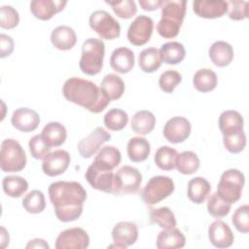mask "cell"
Listing matches in <instances>:
<instances>
[{
	"label": "cell",
	"mask_w": 249,
	"mask_h": 249,
	"mask_svg": "<svg viewBox=\"0 0 249 249\" xmlns=\"http://www.w3.org/2000/svg\"><path fill=\"white\" fill-rule=\"evenodd\" d=\"M19 21L18 11L12 6H2L0 8V26L5 29L15 28Z\"/></svg>",
	"instance_id": "cell-47"
},
{
	"label": "cell",
	"mask_w": 249,
	"mask_h": 249,
	"mask_svg": "<svg viewBox=\"0 0 249 249\" xmlns=\"http://www.w3.org/2000/svg\"><path fill=\"white\" fill-rule=\"evenodd\" d=\"M187 10L185 0H163L161 18L157 24L158 33L166 39L178 35Z\"/></svg>",
	"instance_id": "cell-3"
},
{
	"label": "cell",
	"mask_w": 249,
	"mask_h": 249,
	"mask_svg": "<svg viewBox=\"0 0 249 249\" xmlns=\"http://www.w3.org/2000/svg\"><path fill=\"white\" fill-rule=\"evenodd\" d=\"M70 161L71 158L68 152L64 150H55L43 159L42 170L46 175L54 177L64 173L68 168Z\"/></svg>",
	"instance_id": "cell-15"
},
{
	"label": "cell",
	"mask_w": 249,
	"mask_h": 249,
	"mask_svg": "<svg viewBox=\"0 0 249 249\" xmlns=\"http://www.w3.org/2000/svg\"><path fill=\"white\" fill-rule=\"evenodd\" d=\"M89 245V236L82 228H71L61 231L55 239L56 249H85Z\"/></svg>",
	"instance_id": "cell-12"
},
{
	"label": "cell",
	"mask_w": 249,
	"mask_h": 249,
	"mask_svg": "<svg viewBox=\"0 0 249 249\" xmlns=\"http://www.w3.org/2000/svg\"><path fill=\"white\" fill-rule=\"evenodd\" d=\"M219 128L222 133L233 130H243V118L237 112L233 110H227L221 113L218 121Z\"/></svg>",
	"instance_id": "cell-35"
},
{
	"label": "cell",
	"mask_w": 249,
	"mask_h": 249,
	"mask_svg": "<svg viewBox=\"0 0 249 249\" xmlns=\"http://www.w3.org/2000/svg\"><path fill=\"white\" fill-rule=\"evenodd\" d=\"M182 81L181 74L176 70L164 71L159 79V86L164 92L171 93Z\"/></svg>",
	"instance_id": "cell-44"
},
{
	"label": "cell",
	"mask_w": 249,
	"mask_h": 249,
	"mask_svg": "<svg viewBox=\"0 0 249 249\" xmlns=\"http://www.w3.org/2000/svg\"><path fill=\"white\" fill-rule=\"evenodd\" d=\"M22 206L29 213H41L46 207L44 194L38 190H33L29 192L22 199Z\"/></svg>",
	"instance_id": "cell-41"
},
{
	"label": "cell",
	"mask_w": 249,
	"mask_h": 249,
	"mask_svg": "<svg viewBox=\"0 0 249 249\" xmlns=\"http://www.w3.org/2000/svg\"><path fill=\"white\" fill-rule=\"evenodd\" d=\"M231 208V204L224 201L217 193L212 194L207 200L208 213L215 218H223L227 216Z\"/></svg>",
	"instance_id": "cell-42"
},
{
	"label": "cell",
	"mask_w": 249,
	"mask_h": 249,
	"mask_svg": "<svg viewBox=\"0 0 249 249\" xmlns=\"http://www.w3.org/2000/svg\"><path fill=\"white\" fill-rule=\"evenodd\" d=\"M135 58L133 52L125 47L115 49L110 57V65L118 73H128L134 66Z\"/></svg>",
	"instance_id": "cell-21"
},
{
	"label": "cell",
	"mask_w": 249,
	"mask_h": 249,
	"mask_svg": "<svg viewBox=\"0 0 249 249\" xmlns=\"http://www.w3.org/2000/svg\"><path fill=\"white\" fill-rule=\"evenodd\" d=\"M108 5H110L114 11V13L121 18H132L136 12L137 7L133 0H123V1H105Z\"/></svg>",
	"instance_id": "cell-43"
},
{
	"label": "cell",
	"mask_w": 249,
	"mask_h": 249,
	"mask_svg": "<svg viewBox=\"0 0 249 249\" xmlns=\"http://www.w3.org/2000/svg\"><path fill=\"white\" fill-rule=\"evenodd\" d=\"M66 4V1L61 0H33L30 3V11L35 18L48 20L62 11Z\"/></svg>",
	"instance_id": "cell-20"
},
{
	"label": "cell",
	"mask_w": 249,
	"mask_h": 249,
	"mask_svg": "<svg viewBox=\"0 0 249 249\" xmlns=\"http://www.w3.org/2000/svg\"><path fill=\"white\" fill-rule=\"evenodd\" d=\"M150 219L152 223L158 224L163 230L173 229L177 224L173 212L166 206L151 209Z\"/></svg>",
	"instance_id": "cell-38"
},
{
	"label": "cell",
	"mask_w": 249,
	"mask_h": 249,
	"mask_svg": "<svg viewBox=\"0 0 249 249\" xmlns=\"http://www.w3.org/2000/svg\"><path fill=\"white\" fill-rule=\"evenodd\" d=\"M11 123L18 130L30 132L38 127L40 124V117L36 111L30 108L21 107L13 113Z\"/></svg>",
	"instance_id": "cell-18"
},
{
	"label": "cell",
	"mask_w": 249,
	"mask_h": 249,
	"mask_svg": "<svg viewBox=\"0 0 249 249\" xmlns=\"http://www.w3.org/2000/svg\"><path fill=\"white\" fill-rule=\"evenodd\" d=\"M244 174L235 168L226 170L220 178L217 186V195L226 202L232 204L241 197L244 187Z\"/></svg>",
	"instance_id": "cell-5"
},
{
	"label": "cell",
	"mask_w": 249,
	"mask_h": 249,
	"mask_svg": "<svg viewBox=\"0 0 249 249\" xmlns=\"http://www.w3.org/2000/svg\"><path fill=\"white\" fill-rule=\"evenodd\" d=\"M178 153L174 148L169 146L160 147L154 157L155 163L161 170H173L175 167L176 157Z\"/></svg>",
	"instance_id": "cell-37"
},
{
	"label": "cell",
	"mask_w": 249,
	"mask_h": 249,
	"mask_svg": "<svg viewBox=\"0 0 249 249\" xmlns=\"http://www.w3.org/2000/svg\"><path fill=\"white\" fill-rule=\"evenodd\" d=\"M142 182L141 172L130 165H123L114 175L112 194L119 196L123 194H133L139 190Z\"/></svg>",
	"instance_id": "cell-8"
},
{
	"label": "cell",
	"mask_w": 249,
	"mask_h": 249,
	"mask_svg": "<svg viewBox=\"0 0 249 249\" xmlns=\"http://www.w3.org/2000/svg\"><path fill=\"white\" fill-rule=\"evenodd\" d=\"M4 193L11 197H19L28 190L27 181L17 175L5 176L2 181Z\"/></svg>",
	"instance_id": "cell-36"
},
{
	"label": "cell",
	"mask_w": 249,
	"mask_h": 249,
	"mask_svg": "<svg viewBox=\"0 0 249 249\" xmlns=\"http://www.w3.org/2000/svg\"><path fill=\"white\" fill-rule=\"evenodd\" d=\"M193 83L198 91L208 92L216 88L217 75L209 68H201L196 72Z\"/></svg>",
	"instance_id": "cell-34"
},
{
	"label": "cell",
	"mask_w": 249,
	"mask_h": 249,
	"mask_svg": "<svg viewBox=\"0 0 249 249\" xmlns=\"http://www.w3.org/2000/svg\"><path fill=\"white\" fill-rule=\"evenodd\" d=\"M122 160L121 152L114 146H104L97 153L93 162L98 165L113 170L117 167Z\"/></svg>",
	"instance_id": "cell-31"
},
{
	"label": "cell",
	"mask_w": 249,
	"mask_h": 249,
	"mask_svg": "<svg viewBox=\"0 0 249 249\" xmlns=\"http://www.w3.org/2000/svg\"><path fill=\"white\" fill-rule=\"evenodd\" d=\"M126 152L131 161H144L147 160L151 152L150 143L144 137H132L128 140Z\"/></svg>",
	"instance_id": "cell-28"
},
{
	"label": "cell",
	"mask_w": 249,
	"mask_h": 249,
	"mask_svg": "<svg viewBox=\"0 0 249 249\" xmlns=\"http://www.w3.org/2000/svg\"><path fill=\"white\" fill-rule=\"evenodd\" d=\"M154 29V21L145 15L138 16L127 29V39L134 46H143L149 42Z\"/></svg>",
	"instance_id": "cell-10"
},
{
	"label": "cell",
	"mask_w": 249,
	"mask_h": 249,
	"mask_svg": "<svg viewBox=\"0 0 249 249\" xmlns=\"http://www.w3.org/2000/svg\"><path fill=\"white\" fill-rule=\"evenodd\" d=\"M210 183L203 177H195L188 183V197L196 204L203 203L210 194Z\"/></svg>",
	"instance_id": "cell-25"
},
{
	"label": "cell",
	"mask_w": 249,
	"mask_h": 249,
	"mask_svg": "<svg viewBox=\"0 0 249 249\" xmlns=\"http://www.w3.org/2000/svg\"><path fill=\"white\" fill-rule=\"evenodd\" d=\"M192 125L189 120L184 117H173L169 119L163 127L164 138L172 143L178 144L184 142L191 133Z\"/></svg>",
	"instance_id": "cell-13"
},
{
	"label": "cell",
	"mask_w": 249,
	"mask_h": 249,
	"mask_svg": "<svg viewBox=\"0 0 249 249\" xmlns=\"http://www.w3.org/2000/svg\"><path fill=\"white\" fill-rule=\"evenodd\" d=\"M156 124V117L147 110L136 112L131 119L132 130L140 135H147L154 129Z\"/></svg>",
	"instance_id": "cell-29"
},
{
	"label": "cell",
	"mask_w": 249,
	"mask_h": 249,
	"mask_svg": "<svg viewBox=\"0 0 249 249\" xmlns=\"http://www.w3.org/2000/svg\"><path fill=\"white\" fill-rule=\"evenodd\" d=\"M208 53L211 61L218 67L228 66L233 58V49L225 41L214 42L211 45Z\"/></svg>",
	"instance_id": "cell-23"
},
{
	"label": "cell",
	"mask_w": 249,
	"mask_h": 249,
	"mask_svg": "<svg viewBox=\"0 0 249 249\" xmlns=\"http://www.w3.org/2000/svg\"><path fill=\"white\" fill-rule=\"evenodd\" d=\"M27 249L28 248H46L49 249V244L41 238H34L28 242V244L25 246Z\"/></svg>",
	"instance_id": "cell-51"
},
{
	"label": "cell",
	"mask_w": 249,
	"mask_h": 249,
	"mask_svg": "<svg viewBox=\"0 0 249 249\" xmlns=\"http://www.w3.org/2000/svg\"><path fill=\"white\" fill-rule=\"evenodd\" d=\"M229 5V18L233 20H241L248 17V2L241 0H231Z\"/></svg>",
	"instance_id": "cell-48"
},
{
	"label": "cell",
	"mask_w": 249,
	"mask_h": 249,
	"mask_svg": "<svg viewBox=\"0 0 249 249\" xmlns=\"http://www.w3.org/2000/svg\"><path fill=\"white\" fill-rule=\"evenodd\" d=\"M159 51L161 61L166 64H178L185 58L186 54L184 46L179 42H167Z\"/></svg>",
	"instance_id": "cell-30"
},
{
	"label": "cell",
	"mask_w": 249,
	"mask_h": 249,
	"mask_svg": "<svg viewBox=\"0 0 249 249\" xmlns=\"http://www.w3.org/2000/svg\"><path fill=\"white\" fill-rule=\"evenodd\" d=\"M228 2L224 0H196L193 2L195 14L204 18H221L228 12Z\"/></svg>",
	"instance_id": "cell-16"
},
{
	"label": "cell",
	"mask_w": 249,
	"mask_h": 249,
	"mask_svg": "<svg viewBox=\"0 0 249 249\" xmlns=\"http://www.w3.org/2000/svg\"><path fill=\"white\" fill-rule=\"evenodd\" d=\"M51 42L54 48L60 51H68L75 46L77 36L70 26L59 25L52 31Z\"/></svg>",
	"instance_id": "cell-22"
},
{
	"label": "cell",
	"mask_w": 249,
	"mask_h": 249,
	"mask_svg": "<svg viewBox=\"0 0 249 249\" xmlns=\"http://www.w3.org/2000/svg\"><path fill=\"white\" fill-rule=\"evenodd\" d=\"M62 93L68 101L95 114L102 112L110 103V100L94 83L78 77L65 81Z\"/></svg>",
	"instance_id": "cell-2"
},
{
	"label": "cell",
	"mask_w": 249,
	"mask_h": 249,
	"mask_svg": "<svg viewBox=\"0 0 249 249\" xmlns=\"http://www.w3.org/2000/svg\"><path fill=\"white\" fill-rule=\"evenodd\" d=\"M186 243L185 235L176 228L163 230L157 236L156 245L159 249L183 248Z\"/></svg>",
	"instance_id": "cell-24"
},
{
	"label": "cell",
	"mask_w": 249,
	"mask_h": 249,
	"mask_svg": "<svg viewBox=\"0 0 249 249\" xmlns=\"http://www.w3.org/2000/svg\"><path fill=\"white\" fill-rule=\"evenodd\" d=\"M223 143L225 148L232 154L243 151L246 146V136L243 130H233L223 133Z\"/></svg>",
	"instance_id": "cell-39"
},
{
	"label": "cell",
	"mask_w": 249,
	"mask_h": 249,
	"mask_svg": "<svg viewBox=\"0 0 249 249\" xmlns=\"http://www.w3.org/2000/svg\"><path fill=\"white\" fill-rule=\"evenodd\" d=\"M114 175L113 170L104 168L92 161V163L88 167L85 177L93 189L112 194Z\"/></svg>",
	"instance_id": "cell-11"
},
{
	"label": "cell",
	"mask_w": 249,
	"mask_h": 249,
	"mask_svg": "<svg viewBox=\"0 0 249 249\" xmlns=\"http://www.w3.org/2000/svg\"><path fill=\"white\" fill-rule=\"evenodd\" d=\"M49 197L56 218L64 223L77 220L83 212L87 192L75 181H57L49 187Z\"/></svg>",
	"instance_id": "cell-1"
},
{
	"label": "cell",
	"mask_w": 249,
	"mask_h": 249,
	"mask_svg": "<svg viewBox=\"0 0 249 249\" xmlns=\"http://www.w3.org/2000/svg\"><path fill=\"white\" fill-rule=\"evenodd\" d=\"M112 238L115 243L125 249L136 242L138 238V228L132 222H119L112 230Z\"/></svg>",
	"instance_id": "cell-19"
},
{
	"label": "cell",
	"mask_w": 249,
	"mask_h": 249,
	"mask_svg": "<svg viewBox=\"0 0 249 249\" xmlns=\"http://www.w3.org/2000/svg\"><path fill=\"white\" fill-rule=\"evenodd\" d=\"M41 135L50 147H58L65 142L67 131L60 123L51 122L44 126Z\"/></svg>",
	"instance_id": "cell-27"
},
{
	"label": "cell",
	"mask_w": 249,
	"mask_h": 249,
	"mask_svg": "<svg viewBox=\"0 0 249 249\" xmlns=\"http://www.w3.org/2000/svg\"><path fill=\"white\" fill-rule=\"evenodd\" d=\"M105 44L101 39L89 38L82 46V55L79 66L83 73L93 76L98 74L103 66Z\"/></svg>",
	"instance_id": "cell-4"
},
{
	"label": "cell",
	"mask_w": 249,
	"mask_h": 249,
	"mask_svg": "<svg viewBox=\"0 0 249 249\" xmlns=\"http://www.w3.org/2000/svg\"><path fill=\"white\" fill-rule=\"evenodd\" d=\"M208 237L210 242L217 248H228L231 246L234 235L227 223L216 220L211 223L208 229Z\"/></svg>",
	"instance_id": "cell-17"
},
{
	"label": "cell",
	"mask_w": 249,
	"mask_h": 249,
	"mask_svg": "<svg viewBox=\"0 0 249 249\" xmlns=\"http://www.w3.org/2000/svg\"><path fill=\"white\" fill-rule=\"evenodd\" d=\"M231 222L239 232L247 233L249 231V206L247 204L239 206L234 211Z\"/></svg>",
	"instance_id": "cell-46"
},
{
	"label": "cell",
	"mask_w": 249,
	"mask_h": 249,
	"mask_svg": "<svg viewBox=\"0 0 249 249\" xmlns=\"http://www.w3.org/2000/svg\"><path fill=\"white\" fill-rule=\"evenodd\" d=\"M199 164L200 161L197 155L192 151H184L176 157L175 167L182 174H194L199 168Z\"/></svg>",
	"instance_id": "cell-33"
},
{
	"label": "cell",
	"mask_w": 249,
	"mask_h": 249,
	"mask_svg": "<svg viewBox=\"0 0 249 249\" xmlns=\"http://www.w3.org/2000/svg\"><path fill=\"white\" fill-rule=\"evenodd\" d=\"M160 51L156 48H147L143 50L138 56V65L145 73H153L161 65Z\"/></svg>",
	"instance_id": "cell-32"
},
{
	"label": "cell",
	"mask_w": 249,
	"mask_h": 249,
	"mask_svg": "<svg viewBox=\"0 0 249 249\" xmlns=\"http://www.w3.org/2000/svg\"><path fill=\"white\" fill-rule=\"evenodd\" d=\"M1 237H2V247H5V243H9V234L6 232V230L4 227L1 228Z\"/></svg>",
	"instance_id": "cell-52"
},
{
	"label": "cell",
	"mask_w": 249,
	"mask_h": 249,
	"mask_svg": "<svg viewBox=\"0 0 249 249\" xmlns=\"http://www.w3.org/2000/svg\"><path fill=\"white\" fill-rule=\"evenodd\" d=\"M89 23L90 28L103 39L113 40L121 34L119 21L104 10L94 11L89 16Z\"/></svg>",
	"instance_id": "cell-9"
},
{
	"label": "cell",
	"mask_w": 249,
	"mask_h": 249,
	"mask_svg": "<svg viewBox=\"0 0 249 249\" xmlns=\"http://www.w3.org/2000/svg\"><path fill=\"white\" fill-rule=\"evenodd\" d=\"M163 0H139V5L145 11H155L161 8Z\"/></svg>",
	"instance_id": "cell-50"
},
{
	"label": "cell",
	"mask_w": 249,
	"mask_h": 249,
	"mask_svg": "<svg viewBox=\"0 0 249 249\" xmlns=\"http://www.w3.org/2000/svg\"><path fill=\"white\" fill-rule=\"evenodd\" d=\"M103 121L108 129L118 131L125 127L128 122V116L124 110L113 108L105 114Z\"/></svg>",
	"instance_id": "cell-40"
},
{
	"label": "cell",
	"mask_w": 249,
	"mask_h": 249,
	"mask_svg": "<svg viewBox=\"0 0 249 249\" xmlns=\"http://www.w3.org/2000/svg\"><path fill=\"white\" fill-rule=\"evenodd\" d=\"M174 191V182L168 176L152 177L141 192L142 200L148 205H154L169 196Z\"/></svg>",
	"instance_id": "cell-7"
},
{
	"label": "cell",
	"mask_w": 249,
	"mask_h": 249,
	"mask_svg": "<svg viewBox=\"0 0 249 249\" xmlns=\"http://www.w3.org/2000/svg\"><path fill=\"white\" fill-rule=\"evenodd\" d=\"M26 165V155L21 145L14 139L1 143L0 167L3 172H18Z\"/></svg>",
	"instance_id": "cell-6"
},
{
	"label": "cell",
	"mask_w": 249,
	"mask_h": 249,
	"mask_svg": "<svg viewBox=\"0 0 249 249\" xmlns=\"http://www.w3.org/2000/svg\"><path fill=\"white\" fill-rule=\"evenodd\" d=\"M100 89L109 100H117L124 92V83L120 76L110 73L102 79Z\"/></svg>",
	"instance_id": "cell-26"
},
{
	"label": "cell",
	"mask_w": 249,
	"mask_h": 249,
	"mask_svg": "<svg viewBox=\"0 0 249 249\" xmlns=\"http://www.w3.org/2000/svg\"><path fill=\"white\" fill-rule=\"evenodd\" d=\"M111 139V134L103 127H95L87 137L78 143V151L85 159L91 158L102 146L103 143Z\"/></svg>",
	"instance_id": "cell-14"
},
{
	"label": "cell",
	"mask_w": 249,
	"mask_h": 249,
	"mask_svg": "<svg viewBox=\"0 0 249 249\" xmlns=\"http://www.w3.org/2000/svg\"><path fill=\"white\" fill-rule=\"evenodd\" d=\"M14 51V40L11 36L0 34V57L9 56Z\"/></svg>",
	"instance_id": "cell-49"
},
{
	"label": "cell",
	"mask_w": 249,
	"mask_h": 249,
	"mask_svg": "<svg viewBox=\"0 0 249 249\" xmlns=\"http://www.w3.org/2000/svg\"><path fill=\"white\" fill-rule=\"evenodd\" d=\"M31 156L36 160H42L50 154L51 147L46 143L41 134L34 135L28 143Z\"/></svg>",
	"instance_id": "cell-45"
}]
</instances>
